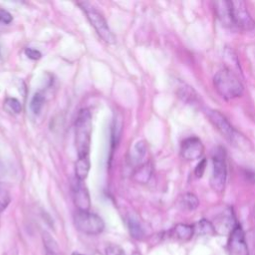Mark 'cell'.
Instances as JSON below:
<instances>
[{
  "label": "cell",
  "instance_id": "cell-1",
  "mask_svg": "<svg viewBox=\"0 0 255 255\" xmlns=\"http://www.w3.org/2000/svg\"><path fill=\"white\" fill-rule=\"evenodd\" d=\"M213 85L220 97L225 100L238 98L244 91V87L238 76L228 68H224L215 74Z\"/></svg>",
  "mask_w": 255,
  "mask_h": 255
},
{
  "label": "cell",
  "instance_id": "cell-2",
  "mask_svg": "<svg viewBox=\"0 0 255 255\" xmlns=\"http://www.w3.org/2000/svg\"><path fill=\"white\" fill-rule=\"evenodd\" d=\"M92 134V116L89 110H81L75 124V144L78 157H89Z\"/></svg>",
  "mask_w": 255,
  "mask_h": 255
},
{
  "label": "cell",
  "instance_id": "cell-3",
  "mask_svg": "<svg viewBox=\"0 0 255 255\" xmlns=\"http://www.w3.org/2000/svg\"><path fill=\"white\" fill-rule=\"evenodd\" d=\"M207 117L212 125L217 128V130L230 143L241 149H249L248 145H250V142H248L247 138H245L243 134L238 132L220 112L215 110H209L207 111Z\"/></svg>",
  "mask_w": 255,
  "mask_h": 255
},
{
  "label": "cell",
  "instance_id": "cell-4",
  "mask_svg": "<svg viewBox=\"0 0 255 255\" xmlns=\"http://www.w3.org/2000/svg\"><path fill=\"white\" fill-rule=\"evenodd\" d=\"M78 5L81 6L85 14L87 15L88 20L92 24V26L95 28L98 35L108 44H114L116 42V37L111 31L108 22L104 18V16L97 11L91 4L87 2H81L78 3Z\"/></svg>",
  "mask_w": 255,
  "mask_h": 255
},
{
  "label": "cell",
  "instance_id": "cell-5",
  "mask_svg": "<svg viewBox=\"0 0 255 255\" xmlns=\"http://www.w3.org/2000/svg\"><path fill=\"white\" fill-rule=\"evenodd\" d=\"M212 173L210 177V186L216 192H222L225 188L227 179V167L225 161V152L222 147H217L212 156Z\"/></svg>",
  "mask_w": 255,
  "mask_h": 255
},
{
  "label": "cell",
  "instance_id": "cell-6",
  "mask_svg": "<svg viewBox=\"0 0 255 255\" xmlns=\"http://www.w3.org/2000/svg\"><path fill=\"white\" fill-rule=\"evenodd\" d=\"M74 222L79 231L89 235L100 234L105 228L104 220L90 211L78 210L74 216Z\"/></svg>",
  "mask_w": 255,
  "mask_h": 255
},
{
  "label": "cell",
  "instance_id": "cell-7",
  "mask_svg": "<svg viewBox=\"0 0 255 255\" xmlns=\"http://www.w3.org/2000/svg\"><path fill=\"white\" fill-rule=\"evenodd\" d=\"M229 7L233 25L245 31L252 30L255 27V22L251 17L244 1H229Z\"/></svg>",
  "mask_w": 255,
  "mask_h": 255
},
{
  "label": "cell",
  "instance_id": "cell-8",
  "mask_svg": "<svg viewBox=\"0 0 255 255\" xmlns=\"http://www.w3.org/2000/svg\"><path fill=\"white\" fill-rule=\"evenodd\" d=\"M227 250L229 255H249L245 234L240 224H236L232 232L229 234Z\"/></svg>",
  "mask_w": 255,
  "mask_h": 255
},
{
  "label": "cell",
  "instance_id": "cell-9",
  "mask_svg": "<svg viewBox=\"0 0 255 255\" xmlns=\"http://www.w3.org/2000/svg\"><path fill=\"white\" fill-rule=\"evenodd\" d=\"M204 152V146L198 137L191 136L185 138L180 146L181 156L186 160L199 159Z\"/></svg>",
  "mask_w": 255,
  "mask_h": 255
},
{
  "label": "cell",
  "instance_id": "cell-10",
  "mask_svg": "<svg viewBox=\"0 0 255 255\" xmlns=\"http://www.w3.org/2000/svg\"><path fill=\"white\" fill-rule=\"evenodd\" d=\"M74 203L79 211H89L91 208V198L87 187L83 181L76 180L72 186Z\"/></svg>",
  "mask_w": 255,
  "mask_h": 255
},
{
  "label": "cell",
  "instance_id": "cell-11",
  "mask_svg": "<svg viewBox=\"0 0 255 255\" xmlns=\"http://www.w3.org/2000/svg\"><path fill=\"white\" fill-rule=\"evenodd\" d=\"M215 229V233L219 234H230L237 223H235V218L232 212V209L228 208L223 213L218 215L214 223H212Z\"/></svg>",
  "mask_w": 255,
  "mask_h": 255
},
{
  "label": "cell",
  "instance_id": "cell-12",
  "mask_svg": "<svg viewBox=\"0 0 255 255\" xmlns=\"http://www.w3.org/2000/svg\"><path fill=\"white\" fill-rule=\"evenodd\" d=\"M193 234H194L193 226L188 225V224H183V223L176 224L171 230V235L174 238L182 240V241L189 240Z\"/></svg>",
  "mask_w": 255,
  "mask_h": 255
},
{
  "label": "cell",
  "instance_id": "cell-13",
  "mask_svg": "<svg viewBox=\"0 0 255 255\" xmlns=\"http://www.w3.org/2000/svg\"><path fill=\"white\" fill-rule=\"evenodd\" d=\"M152 175V165L149 162H145L139 165L132 174L133 179L138 183H147Z\"/></svg>",
  "mask_w": 255,
  "mask_h": 255
},
{
  "label": "cell",
  "instance_id": "cell-14",
  "mask_svg": "<svg viewBox=\"0 0 255 255\" xmlns=\"http://www.w3.org/2000/svg\"><path fill=\"white\" fill-rule=\"evenodd\" d=\"M90 170V160L89 157H78L75 163V175L80 181H84Z\"/></svg>",
  "mask_w": 255,
  "mask_h": 255
},
{
  "label": "cell",
  "instance_id": "cell-15",
  "mask_svg": "<svg viewBox=\"0 0 255 255\" xmlns=\"http://www.w3.org/2000/svg\"><path fill=\"white\" fill-rule=\"evenodd\" d=\"M178 204L183 210L193 211L199 205V200L195 194L187 192L181 195V197L178 200Z\"/></svg>",
  "mask_w": 255,
  "mask_h": 255
},
{
  "label": "cell",
  "instance_id": "cell-16",
  "mask_svg": "<svg viewBox=\"0 0 255 255\" xmlns=\"http://www.w3.org/2000/svg\"><path fill=\"white\" fill-rule=\"evenodd\" d=\"M216 6V11H217V15L219 17V19L225 24H232V20H231V15H230V7H229V1H220V2H216L215 3Z\"/></svg>",
  "mask_w": 255,
  "mask_h": 255
},
{
  "label": "cell",
  "instance_id": "cell-17",
  "mask_svg": "<svg viewBox=\"0 0 255 255\" xmlns=\"http://www.w3.org/2000/svg\"><path fill=\"white\" fill-rule=\"evenodd\" d=\"M127 225H128L129 234L132 238L139 240L143 237V235H144L143 229L141 227V224L135 217L128 216L127 219Z\"/></svg>",
  "mask_w": 255,
  "mask_h": 255
},
{
  "label": "cell",
  "instance_id": "cell-18",
  "mask_svg": "<svg viewBox=\"0 0 255 255\" xmlns=\"http://www.w3.org/2000/svg\"><path fill=\"white\" fill-rule=\"evenodd\" d=\"M193 228H194V233H198L200 235L215 234V229H214L213 224L206 219L199 220L195 225H193Z\"/></svg>",
  "mask_w": 255,
  "mask_h": 255
},
{
  "label": "cell",
  "instance_id": "cell-19",
  "mask_svg": "<svg viewBox=\"0 0 255 255\" xmlns=\"http://www.w3.org/2000/svg\"><path fill=\"white\" fill-rule=\"evenodd\" d=\"M42 239H43V243H44L46 253L60 254V248H59L56 240L48 232L44 231L42 233Z\"/></svg>",
  "mask_w": 255,
  "mask_h": 255
},
{
  "label": "cell",
  "instance_id": "cell-20",
  "mask_svg": "<svg viewBox=\"0 0 255 255\" xmlns=\"http://www.w3.org/2000/svg\"><path fill=\"white\" fill-rule=\"evenodd\" d=\"M44 96L41 93L34 94L31 102H30V109L34 115H38L44 105Z\"/></svg>",
  "mask_w": 255,
  "mask_h": 255
},
{
  "label": "cell",
  "instance_id": "cell-21",
  "mask_svg": "<svg viewBox=\"0 0 255 255\" xmlns=\"http://www.w3.org/2000/svg\"><path fill=\"white\" fill-rule=\"evenodd\" d=\"M145 152H146V144L144 141L139 140L133 146L132 157L135 161H139L145 155Z\"/></svg>",
  "mask_w": 255,
  "mask_h": 255
},
{
  "label": "cell",
  "instance_id": "cell-22",
  "mask_svg": "<svg viewBox=\"0 0 255 255\" xmlns=\"http://www.w3.org/2000/svg\"><path fill=\"white\" fill-rule=\"evenodd\" d=\"M178 95L184 102H187V103H193L196 100V96H197L194 90L189 86L182 87Z\"/></svg>",
  "mask_w": 255,
  "mask_h": 255
},
{
  "label": "cell",
  "instance_id": "cell-23",
  "mask_svg": "<svg viewBox=\"0 0 255 255\" xmlns=\"http://www.w3.org/2000/svg\"><path fill=\"white\" fill-rule=\"evenodd\" d=\"M10 201H11L10 193L6 189L0 187V213L7 208Z\"/></svg>",
  "mask_w": 255,
  "mask_h": 255
},
{
  "label": "cell",
  "instance_id": "cell-24",
  "mask_svg": "<svg viewBox=\"0 0 255 255\" xmlns=\"http://www.w3.org/2000/svg\"><path fill=\"white\" fill-rule=\"evenodd\" d=\"M5 105L12 111L14 114H20L22 112L21 103L15 98H7L5 101Z\"/></svg>",
  "mask_w": 255,
  "mask_h": 255
},
{
  "label": "cell",
  "instance_id": "cell-25",
  "mask_svg": "<svg viewBox=\"0 0 255 255\" xmlns=\"http://www.w3.org/2000/svg\"><path fill=\"white\" fill-rule=\"evenodd\" d=\"M122 120H118L116 119L114 122V128H113V144H117L119 141V138L121 136V132H122Z\"/></svg>",
  "mask_w": 255,
  "mask_h": 255
},
{
  "label": "cell",
  "instance_id": "cell-26",
  "mask_svg": "<svg viewBox=\"0 0 255 255\" xmlns=\"http://www.w3.org/2000/svg\"><path fill=\"white\" fill-rule=\"evenodd\" d=\"M105 255H126V253L121 246L109 244L105 249Z\"/></svg>",
  "mask_w": 255,
  "mask_h": 255
},
{
  "label": "cell",
  "instance_id": "cell-27",
  "mask_svg": "<svg viewBox=\"0 0 255 255\" xmlns=\"http://www.w3.org/2000/svg\"><path fill=\"white\" fill-rule=\"evenodd\" d=\"M25 54L28 58H30L32 60H38L41 58V53L38 50L33 49V48H27L25 50Z\"/></svg>",
  "mask_w": 255,
  "mask_h": 255
},
{
  "label": "cell",
  "instance_id": "cell-28",
  "mask_svg": "<svg viewBox=\"0 0 255 255\" xmlns=\"http://www.w3.org/2000/svg\"><path fill=\"white\" fill-rule=\"evenodd\" d=\"M205 166H206V160L205 158H202L201 161L197 164V166L195 167V170H194V173L196 175V177H201L204 170H205Z\"/></svg>",
  "mask_w": 255,
  "mask_h": 255
},
{
  "label": "cell",
  "instance_id": "cell-29",
  "mask_svg": "<svg viewBox=\"0 0 255 255\" xmlns=\"http://www.w3.org/2000/svg\"><path fill=\"white\" fill-rule=\"evenodd\" d=\"M0 20L4 23H10L12 21L11 14L6 10H0Z\"/></svg>",
  "mask_w": 255,
  "mask_h": 255
},
{
  "label": "cell",
  "instance_id": "cell-30",
  "mask_svg": "<svg viewBox=\"0 0 255 255\" xmlns=\"http://www.w3.org/2000/svg\"><path fill=\"white\" fill-rule=\"evenodd\" d=\"M2 255H18V250L17 248H11L7 250L5 253H3Z\"/></svg>",
  "mask_w": 255,
  "mask_h": 255
},
{
  "label": "cell",
  "instance_id": "cell-31",
  "mask_svg": "<svg viewBox=\"0 0 255 255\" xmlns=\"http://www.w3.org/2000/svg\"><path fill=\"white\" fill-rule=\"evenodd\" d=\"M132 255H141V254H140L139 252H136V251H135V252H133V253H132Z\"/></svg>",
  "mask_w": 255,
  "mask_h": 255
},
{
  "label": "cell",
  "instance_id": "cell-32",
  "mask_svg": "<svg viewBox=\"0 0 255 255\" xmlns=\"http://www.w3.org/2000/svg\"><path fill=\"white\" fill-rule=\"evenodd\" d=\"M73 255H84V254H81V253H74Z\"/></svg>",
  "mask_w": 255,
  "mask_h": 255
},
{
  "label": "cell",
  "instance_id": "cell-33",
  "mask_svg": "<svg viewBox=\"0 0 255 255\" xmlns=\"http://www.w3.org/2000/svg\"><path fill=\"white\" fill-rule=\"evenodd\" d=\"M46 255H59V254H51V253H46Z\"/></svg>",
  "mask_w": 255,
  "mask_h": 255
}]
</instances>
